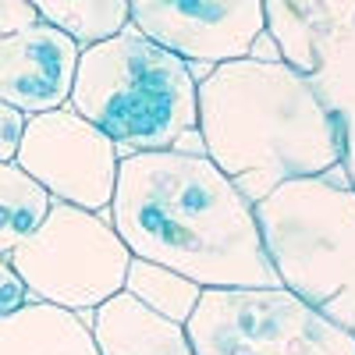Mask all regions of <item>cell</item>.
Here are the masks:
<instances>
[{"label": "cell", "instance_id": "7c38bea8", "mask_svg": "<svg viewBox=\"0 0 355 355\" xmlns=\"http://www.w3.org/2000/svg\"><path fill=\"white\" fill-rule=\"evenodd\" d=\"M306 78L338 125L341 171L355 189V33H334L320 46L316 64Z\"/></svg>", "mask_w": 355, "mask_h": 355}, {"label": "cell", "instance_id": "6da1fadb", "mask_svg": "<svg viewBox=\"0 0 355 355\" xmlns=\"http://www.w3.org/2000/svg\"><path fill=\"white\" fill-rule=\"evenodd\" d=\"M107 214L132 256L171 266L199 288L277 284L252 202L206 153L121 157Z\"/></svg>", "mask_w": 355, "mask_h": 355}, {"label": "cell", "instance_id": "30bf717a", "mask_svg": "<svg viewBox=\"0 0 355 355\" xmlns=\"http://www.w3.org/2000/svg\"><path fill=\"white\" fill-rule=\"evenodd\" d=\"M89 327L100 355H196L185 323L167 320L125 288L93 309Z\"/></svg>", "mask_w": 355, "mask_h": 355}, {"label": "cell", "instance_id": "ffe728a7", "mask_svg": "<svg viewBox=\"0 0 355 355\" xmlns=\"http://www.w3.org/2000/svg\"><path fill=\"white\" fill-rule=\"evenodd\" d=\"M334 33H355V0H320Z\"/></svg>", "mask_w": 355, "mask_h": 355}, {"label": "cell", "instance_id": "5bb4252c", "mask_svg": "<svg viewBox=\"0 0 355 355\" xmlns=\"http://www.w3.org/2000/svg\"><path fill=\"white\" fill-rule=\"evenodd\" d=\"M50 192L15 160H0V256L28 239L50 210Z\"/></svg>", "mask_w": 355, "mask_h": 355}, {"label": "cell", "instance_id": "4fadbf2b", "mask_svg": "<svg viewBox=\"0 0 355 355\" xmlns=\"http://www.w3.org/2000/svg\"><path fill=\"white\" fill-rule=\"evenodd\" d=\"M263 25L281 50V61L309 75L320 46L334 36V25L320 0H263Z\"/></svg>", "mask_w": 355, "mask_h": 355}, {"label": "cell", "instance_id": "d6986e66", "mask_svg": "<svg viewBox=\"0 0 355 355\" xmlns=\"http://www.w3.org/2000/svg\"><path fill=\"white\" fill-rule=\"evenodd\" d=\"M40 15L28 0H0V36H11L18 28L36 25Z\"/></svg>", "mask_w": 355, "mask_h": 355}, {"label": "cell", "instance_id": "ac0fdd59", "mask_svg": "<svg viewBox=\"0 0 355 355\" xmlns=\"http://www.w3.org/2000/svg\"><path fill=\"white\" fill-rule=\"evenodd\" d=\"M25 299H28V291H25L21 277L15 274L11 259H8V256H0V316L15 313Z\"/></svg>", "mask_w": 355, "mask_h": 355}, {"label": "cell", "instance_id": "2e32d148", "mask_svg": "<svg viewBox=\"0 0 355 355\" xmlns=\"http://www.w3.org/2000/svg\"><path fill=\"white\" fill-rule=\"evenodd\" d=\"M125 291L178 323H185L192 316L199 295H202V288L196 281H189L185 274L171 270V266H160V263H150V259H139V256L128 259Z\"/></svg>", "mask_w": 355, "mask_h": 355}, {"label": "cell", "instance_id": "5b68a950", "mask_svg": "<svg viewBox=\"0 0 355 355\" xmlns=\"http://www.w3.org/2000/svg\"><path fill=\"white\" fill-rule=\"evenodd\" d=\"M28 299L53 302L93 320V309L125 288L128 245L107 210L53 199L40 227L8 252Z\"/></svg>", "mask_w": 355, "mask_h": 355}, {"label": "cell", "instance_id": "8fae6325", "mask_svg": "<svg viewBox=\"0 0 355 355\" xmlns=\"http://www.w3.org/2000/svg\"><path fill=\"white\" fill-rule=\"evenodd\" d=\"M0 355H100V348L82 313L25 299L0 316Z\"/></svg>", "mask_w": 355, "mask_h": 355}, {"label": "cell", "instance_id": "3957f363", "mask_svg": "<svg viewBox=\"0 0 355 355\" xmlns=\"http://www.w3.org/2000/svg\"><path fill=\"white\" fill-rule=\"evenodd\" d=\"M196 71L142 36L128 21L93 46H82L68 107L93 121L121 157L171 150L178 135L196 128Z\"/></svg>", "mask_w": 355, "mask_h": 355}, {"label": "cell", "instance_id": "52a82bcc", "mask_svg": "<svg viewBox=\"0 0 355 355\" xmlns=\"http://www.w3.org/2000/svg\"><path fill=\"white\" fill-rule=\"evenodd\" d=\"M15 164L50 192L85 210H107L117 185V146L68 103L25 117Z\"/></svg>", "mask_w": 355, "mask_h": 355}, {"label": "cell", "instance_id": "7a4b0ae2", "mask_svg": "<svg viewBox=\"0 0 355 355\" xmlns=\"http://www.w3.org/2000/svg\"><path fill=\"white\" fill-rule=\"evenodd\" d=\"M196 128L210 157L249 202L291 178L341 164V139L313 82L284 61L234 57L196 85Z\"/></svg>", "mask_w": 355, "mask_h": 355}, {"label": "cell", "instance_id": "ba28073f", "mask_svg": "<svg viewBox=\"0 0 355 355\" xmlns=\"http://www.w3.org/2000/svg\"><path fill=\"white\" fill-rule=\"evenodd\" d=\"M128 21L164 50L185 57L196 78L249 57L263 33V0H128Z\"/></svg>", "mask_w": 355, "mask_h": 355}, {"label": "cell", "instance_id": "e0dca14e", "mask_svg": "<svg viewBox=\"0 0 355 355\" xmlns=\"http://www.w3.org/2000/svg\"><path fill=\"white\" fill-rule=\"evenodd\" d=\"M25 117L28 114H21L18 107L0 100V160H15L21 132H25Z\"/></svg>", "mask_w": 355, "mask_h": 355}, {"label": "cell", "instance_id": "9c48e42d", "mask_svg": "<svg viewBox=\"0 0 355 355\" xmlns=\"http://www.w3.org/2000/svg\"><path fill=\"white\" fill-rule=\"evenodd\" d=\"M78 53L82 46L46 21L0 36V100L21 114L64 107Z\"/></svg>", "mask_w": 355, "mask_h": 355}, {"label": "cell", "instance_id": "277c9868", "mask_svg": "<svg viewBox=\"0 0 355 355\" xmlns=\"http://www.w3.org/2000/svg\"><path fill=\"white\" fill-rule=\"evenodd\" d=\"M252 214L277 284L355 331V189L341 164L277 185Z\"/></svg>", "mask_w": 355, "mask_h": 355}, {"label": "cell", "instance_id": "8992f818", "mask_svg": "<svg viewBox=\"0 0 355 355\" xmlns=\"http://www.w3.org/2000/svg\"><path fill=\"white\" fill-rule=\"evenodd\" d=\"M185 331L196 355H355V331L284 284L202 288Z\"/></svg>", "mask_w": 355, "mask_h": 355}, {"label": "cell", "instance_id": "9a60e30c", "mask_svg": "<svg viewBox=\"0 0 355 355\" xmlns=\"http://www.w3.org/2000/svg\"><path fill=\"white\" fill-rule=\"evenodd\" d=\"M40 21L61 28L78 46H93L128 25V0H28Z\"/></svg>", "mask_w": 355, "mask_h": 355}]
</instances>
